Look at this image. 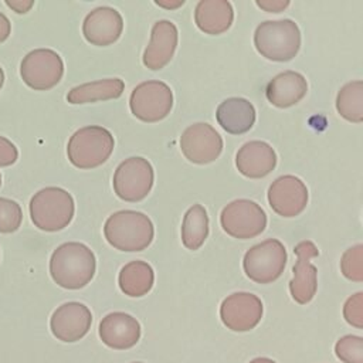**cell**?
<instances>
[{"instance_id": "39", "label": "cell", "mask_w": 363, "mask_h": 363, "mask_svg": "<svg viewBox=\"0 0 363 363\" xmlns=\"http://www.w3.org/2000/svg\"><path fill=\"white\" fill-rule=\"evenodd\" d=\"M0 186H1V174H0Z\"/></svg>"}, {"instance_id": "37", "label": "cell", "mask_w": 363, "mask_h": 363, "mask_svg": "<svg viewBox=\"0 0 363 363\" xmlns=\"http://www.w3.org/2000/svg\"><path fill=\"white\" fill-rule=\"evenodd\" d=\"M3 82H4V72H3V68L0 67V89L3 86Z\"/></svg>"}, {"instance_id": "22", "label": "cell", "mask_w": 363, "mask_h": 363, "mask_svg": "<svg viewBox=\"0 0 363 363\" xmlns=\"http://www.w3.org/2000/svg\"><path fill=\"white\" fill-rule=\"evenodd\" d=\"M234 20L231 3L227 0H201L194 10L197 27L210 35L223 34L230 28Z\"/></svg>"}, {"instance_id": "1", "label": "cell", "mask_w": 363, "mask_h": 363, "mask_svg": "<svg viewBox=\"0 0 363 363\" xmlns=\"http://www.w3.org/2000/svg\"><path fill=\"white\" fill-rule=\"evenodd\" d=\"M94 252L82 242H64L54 250L50 259V274L57 285L65 289H79L95 275Z\"/></svg>"}, {"instance_id": "16", "label": "cell", "mask_w": 363, "mask_h": 363, "mask_svg": "<svg viewBox=\"0 0 363 363\" xmlns=\"http://www.w3.org/2000/svg\"><path fill=\"white\" fill-rule=\"evenodd\" d=\"M123 30V20L118 10L102 6L86 14L82 23L85 40L98 47H106L118 41Z\"/></svg>"}, {"instance_id": "8", "label": "cell", "mask_w": 363, "mask_h": 363, "mask_svg": "<svg viewBox=\"0 0 363 363\" xmlns=\"http://www.w3.org/2000/svg\"><path fill=\"white\" fill-rule=\"evenodd\" d=\"M223 230L238 240H248L259 235L267 227V214L252 200L238 199L227 204L220 216Z\"/></svg>"}, {"instance_id": "33", "label": "cell", "mask_w": 363, "mask_h": 363, "mask_svg": "<svg viewBox=\"0 0 363 363\" xmlns=\"http://www.w3.org/2000/svg\"><path fill=\"white\" fill-rule=\"evenodd\" d=\"M257 6L267 10V11H272V13H279L282 11L285 7L289 6V1H257Z\"/></svg>"}, {"instance_id": "15", "label": "cell", "mask_w": 363, "mask_h": 363, "mask_svg": "<svg viewBox=\"0 0 363 363\" xmlns=\"http://www.w3.org/2000/svg\"><path fill=\"white\" fill-rule=\"evenodd\" d=\"M92 323V313L81 302H67L58 306L50 319L52 335L62 342L72 343L82 339Z\"/></svg>"}, {"instance_id": "21", "label": "cell", "mask_w": 363, "mask_h": 363, "mask_svg": "<svg viewBox=\"0 0 363 363\" xmlns=\"http://www.w3.org/2000/svg\"><path fill=\"white\" fill-rule=\"evenodd\" d=\"M218 125L231 135L248 132L255 122V108L245 98H227L216 112Z\"/></svg>"}, {"instance_id": "6", "label": "cell", "mask_w": 363, "mask_h": 363, "mask_svg": "<svg viewBox=\"0 0 363 363\" xmlns=\"http://www.w3.org/2000/svg\"><path fill=\"white\" fill-rule=\"evenodd\" d=\"M286 250L279 240L269 238L251 247L242 259L245 275L257 284H269L281 277L286 265Z\"/></svg>"}, {"instance_id": "36", "label": "cell", "mask_w": 363, "mask_h": 363, "mask_svg": "<svg viewBox=\"0 0 363 363\" xmlns=\"http://www.w3.org/2000/svg\"><path fill=\"white\" fill-rule=\"evenodd\" d=\"M250 363H275V362L271 360V359H268V357H255V359H252Z\"/></svg>"}, {"instance_id": "34", "label": "cell", "mask_w": 363, "mask_h": 363, "mask_svg": "<svg viewBox=\"0 0 363 363\" xmlns=\"http://www.w3.org/2000/svg\"><path fill=\"white\" fill-rule=\"evenodd\" d=\"M10 31H11L10 20L0 11V43L6 41L9 38Z\"/></svg>"}, {"instance_id": "5", "label": "cell", "mask_w": 363, "mask_h": 363, "mask_svg": "<svg viewBox=\"0 0 363 363\" xmlns=\"http://www.w3.org/2000/svg\"><path fill=\"white\" fill-rule=\"evenodd\" d=\"M115 146L112 133L102 126H84L74 132L67 145L69 162L78 169H94L105 163Z\"/></svg>"}, {"instance_id": "26", "label": "cell", "mask_w": 363, "mask_h": 363, "mask_svg": "<svg viewBox=\"0 0 363 363\" xmlns=\"http://www.w3.org/2000/svg\"><path fill=\"white\" fill-rule=\"evenodd\" d=\"M336 109L349 122L363 121V82L352 81L340 88L336 96Z\"/></svg>"}, {"instance_id": "25", "label": "cell", "mask_w": 363, "mask_h": 363, "mask_svg": "<svg viewBox=\"0 0 363 363\" xmlns=\"http://www.w3.org/2000/svg\"><path fill=\"white\" fill-rule=\"evenodd\" d=\"M208 235V216L201 204H193L182 223V241L187 250H199Z\"/></svg>"}, {"instance_id": "19", "label": "cell", "mask_w": 363, "mask_h": 363, "mask_svg": "<svg viewBox=\"0 0 363 363\" xmlns=\"http://www.w3.org/2000/svg\"><path fill=\"white\" fill-rule=\"evenodd\" d=\"M238 172L250 179H261L269 174L277 166L275 150L262 140L244 143L235 155Z\"/></svg>"}, {"instance_id": "10", "label": "cell", "mask_w": 363, "mask_h": 363, "mask_svg": "<svg viewBox=\"0 0 363 363\" xmlns=\"http://www.w3.org/2000/svg\"><path fill=\"white\" fill-rule=\"evenodd\" d=\"M20 74L27 86L35 91H47L61 81L64 62L55 51L37 48L23 58Z\"/></svg>"}, {"instance_id": "4", "label": "cell", "mask_w": 363, "mask_h": 363, "mask_svg": "<svg viewBox=\"0 0 363 363\" xmlns=\"http://www.w3.org/2000/svg\"><path fill=\"white\" fill-rule=\"evenodd\" d=\"M72 196L61 187H45L30 200V217L34 225L43 231H60L74 217Z\"/></svg>"}, {"instance_id": "14", "label": "cell", "mask_w": 363, "mask_h": 363, "mask_svg": "<svg viewBox=\"0 0 363 363\" xmlns=\"http://www.w3.org/2000/svg\"><path fill=\"white\" fill-rule=\"evenodd\" d=\"M268 203L278 216L288 218L299 216L308 204V189L296 176H281L268 189Z\"/></svg>"}, {"instance_id": "17", "label": "cell", "mask_w": 363, "mask_h": 363, "mask_svg": "<svg viewBox=\"0 0 363 363\" xmlns=\"http://www.w3.org/2000/svg\"><path fill=\"white\" fill-rule=\"evenodd\" d=\"M99 337L111 349L125 350L133 347L140 339V325L129 313L112 312L99 322Z\"/></svg>"}, {"instance_id": "2", "label": "cell", "mask_w": 363, "mask_h": 363, "mask_svg": "<svg viewBox=\"0 0 363 363\" xmlns=\"http://www.w3.org/2000/svg\"><path fill=\"white\" fill-rule=\"evenodd\" d=\"M104 234L113 248L135 252L150 245L155 230L146 214L135 210H121L106 218Z\"/></svg>"}, {"instance_id": "38", "label": "cell", "mask_w": 363, "mask_h": 363, "mask_svg": "<svg viewBox=\"0 0 363 363\" xmlns=\"http://www.w3.org/2000/svg\"><path fill=\"white\" fill-rule=\"evenodd\" d=\"M132 363H143V362H132Z\"/></svg>"}, {"instance_id": "28", "label": "cell", "mask_w": 363, "mask_h": 363, "mask_svg": "<svg viewBox=\"0 0 363 363\" xmlns=\"http://www.w3.org/2000/svg\"><path fill=\"white\" fill-rule=\"evenodd\" d=\"M336 356L345 363H363V337L346 335L335 345Z\"/></svg>"}, {"instance_id": "29", "label": "cell", "mask_w": 363, "mask_h": 363, "mask_svg": "<svg viewBox=\"0 0 363 363\" xmlns=\"http://www.w3.org/2000/svg\"><path fill=\"white\" fill-rule=\"evenodd\" d=\"M23 220V211L17 201L0 197V233L9 234L18 230Z\"/></svg>"}, {"instance_id": "11", "label": "cell", "mask_w": 363, "mask_h": 363, "mask_svg": "<svg viewBox=\"0 0 363 363\" xmlns=\"http://www.w3.org/2000/svg\"><path fill=\"white\" fill-rule=\"evenodd\" d=\"M294 252L296 262L292 268L294 277L289 281V292L295 302L305 305L313 299L318 289V269L311 259L319 255V250L312 241L303 240L295 245Z\"/></svg>"}, {"instance_id": "24", "label": "cell", "mask_w": 363, "mask_h": 363, "mask_svg": "<svg viewBox=\"0 0 363 363\" xmlns=\"http://www.w3.org/2000/svg\"><path fill=\"white\" fill-rule=\"evenodd\" d=\"M155 281V274L152 267L145 261H130L122 267L119 272V288L121 291L132 298H139L146 295Z\"/></svg>"}, {"instance_id": "30", "label": "cell", "mask_w": 363, "mask_h": 363, "mask_svg": "<svg viewBox=\"0 0 363 363\" xmlns=\"http://www.w3.org/2000/svg\"><path fill=\"white\" fill-rule=\"evenodd\" d=\"M343 316L346 322L357 329L363 328V294L357 292L347 298L343 306Z\"/></svg>"}, {"instance_id": "9", "label": "cell", "mask_w": 363, "mask_h": 363, "mask_svg": "<svg viewBox=\"0 0 363 363\" xmlns=\"http://www.w3.org/2000/svg\"><path fill=\"white\" fill-rule=\"evenodd\" d=\"M130 112L143 122H159L173 108V92L162 81H145L136 85L129 98Z\"/></svg>"}, {"instance_id": "7", "label": "cell", "mask_w": 363, "mask_h": 363, "mask_svg": "<svg viewBox=\"0 0 363 363\" xmlns=\"http://www.w3.org/2000/svg\"><path fill=\"white\" fill-rule=\"evenodd\" d=\"M153 179L152 164L140 156H133L125 159L116 167L112 184L121 200L136 203L149 194L153 186Z\"/></svg>"}, {"instance_id": "23", "label": "cell", "mask_w": 363, "mask_h": 363, "mask_svg": "<svg viewBox=\"0 0 363 363\" xmlns=\"http://www.w3.org/2000/svg\"><path fill=\"white\" fill-rule=\"evenodd\" d=\"M125 84L119 78H105L92 82H86L78 86H74L67 94V101L69 104H88L96 101L116 99L122 95Z\"/></svg>"}, {"instance_id": "18", "label": "cell", "mask_w": 363, "mask_h": 363, "mask_svg": "<svg viewBox=\"0 0 363 363\" xmlns=\"http://www.w3.org/2000/svg\"><path fill=\"white\" fill-rule=\"evenodd\" d=\"M179 33L176 26L169 20H159L153 24L150 43L143 51V65L152 71L166 67L177 47Z\"/></svg>"}, {"instance_id": "13", "label": "cell", "mask_w": 363, "mask_h": 363, "mask_svg": "<svg viewBox=\"0 0 363 363\" xmlns=\"http://www.w3.org/2000/svg\"><path fill=\"white\" fill-rule=\"evenodd\" d=\"M264 306L261 299L250 292H235L228 295L220 306L223 323L234 332H248L254 329L262 318Z\"/></svg>"}, {"instance_id": "31", "label": "cell", "mask_w": 363, "mask_h": 363, "mask_svg": "<svg viewBox=\"0 0 363 363\" xmlns=\"http://www.w3.org/2000/svg\"><path fill=\"white\" fill-rule=\"evenodd\" d=\"M18 157L17 147L9 139L0 136V167L11 166Z\"/></svg>"}, {"instance_id": "35", "label": "cell", "mask_w": 363, "mask_h": 363, "mask_svg": "<svg viewBox=\"0 0 363 363\" xmlns=\"http://www.w3.org/2000/svg\"><path fill=\"white\" fill-rule=\"evenodd\" d=\"M183 3H184L183 0H182V1H177L176 4H172V3L169 4V3H162V1H156V4H157V6H163V7H167V9H169V7H170V9H174V7H177V6H182Z\"/></svg>"}, {"instance_id": "12", "label": "cell", "mask_w": 363, "mask_h": 363, "mask_svg": "<svg viewBox=\"0 0 363 363\" xmlns=\"http://www.w3.org/2000/svg\"><path fill=\"white\" fill-rule=\"evenodd\" d=\"M180 147L189 162L207 164L220 156L223 139L211 125L199 122L184 129L180 138Z\"/></svg>"}, {"instance_id": "20", "label": "cell", "mask_w": 363, "mask_h": 363, "mask_svg": "<svg viewBox=\"0 0 363 363\" xmlns=\"http://www.w3.org/2000/svg\"><path fill=\"white\" fill-rule=\"evenodd\" d=\"M308 92L305 77L295 71H284L275 75L267 85V99L277 108H289L298 104Z\"/></svg>"}, {"instance_id": "32", "label": "cell", "mask_w": 363, "mask_h": 363, "mask_svg": "<svg viewBox=\"0 0 363 363\" xmlns=\"http://www.w3.org/2000/svg\"><path fill=\"white\" fill-rule=\"evenodd\" d=\"M13 11L18 13V14H24L27 13L33 6L34 1L33 0H6L4 1Z\"/></svg>"}, {"instance_id": "27", "label": "cell", "mask_w": 363, "mask_h": 363, "mask_svg": "<svg viewBox=\"0 0 363 363\" xmlns=\"http://www.w3.org/2000/svg\"><path fill=\"white\" fill-rule=\"evenodd\" d=\"M342 274L354 282L363 281V245L356 244L346 250L340 259Z\"/></svg>"}, {"instance_id": "3", "label": "cell", "mask_w": 363, "mask_h": 363, "mask_svg": "<svg viewBox=\"0 0 363 363\" xmlns=\"http://www.w3.org/2000/svg\"><path fill=\"white\" fill-rule=\"evenodd\" d=\"M257 51L271 61H291L301 47V31L289 18L261 23L254 33Z\"/></svg>"}]
</instances>
